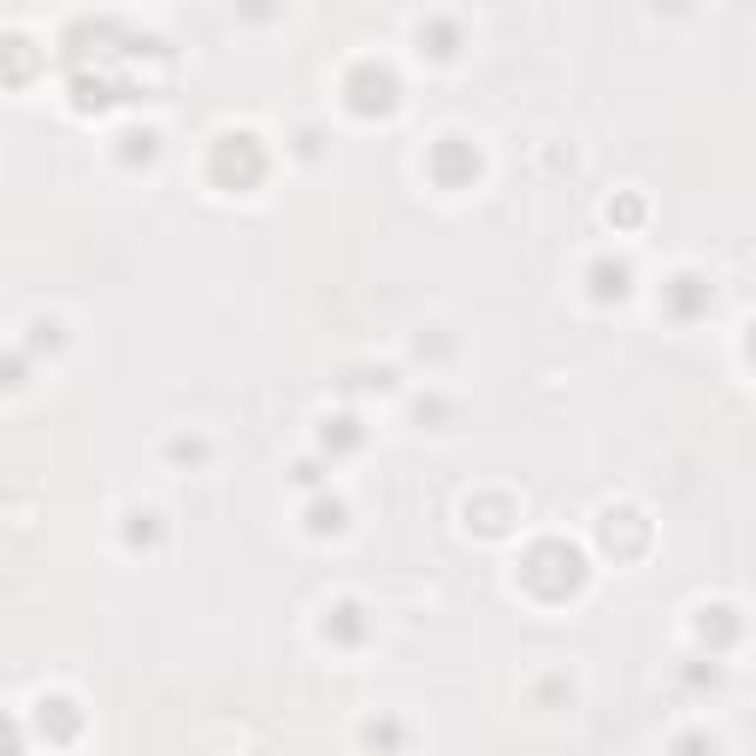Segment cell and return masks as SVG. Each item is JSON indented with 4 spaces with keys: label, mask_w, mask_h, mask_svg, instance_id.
Returning a JSON list of instances; mask_svg holds the SVG:
<instances>
[{
    "label": "cell",
    "mask_w": 756,
    "mask_h": 756,
    "mask_svg": "<svg viewBox=\"0 0 756 756\" xmlns=\"http://www.w3.org/2000/svg\"><path fill=\"white\" fill-rule=\"evenodd\" d=\"M680 756H715V739L692 733V739H680Z\"/></svg>",
    "instance_id": "8"
},
{
    "label": "cell",
    "mask_w": 756,
    "mask_h": 756,
    "mask_svg": "<svg viewBox=\"0 0 756 756\" xmlns=\"http://www.w3.org/2000/svg\"><path fill=\"white\" fill-rule=\"evenodd\" d=\"M751 361H756V325H751Z\"/></svg>",
    "instance_id": "9"
},
{
    "label": "cell",
    "mask_w": 756,
    "mask_h": 756,
    "mask_svg": "<svg viewBox=\"0 0 756 756\" xmlns=\"http://www.w3.org/2000/svg\"><path fill=\"white\" fill-rule=\"evenodd\" d=\"M337 638H361V609H355V603L337 609Z\"/></svg>",
    "instance_id": "6"
},
{
    "label": "cell",
    "mask_w": 756,
    "mask_h": 756,
    "mask_svg": "<svg viewBox=\"0 0 756 756\" xmlns=\"http://www.w3.org/2000/svg\"><path fill=\"white\" fill-rule=\"evenodd\" d=\"M473 166H479V160L461 148V136H443V148L432 154V172H438L443 184H455V178H461V172H473Z\"/></svg>",
    "instance_id": "1"
},
{
    "label": "cell",
    "mask_w": 756,
    "mask_h": 756,
    "mask_svg": "<svg viewBox=\"0 0 756 756\" xmlns=\"http://www.w3.org/2000/svg\"><path fill=\"white\" fill-rule=\"evenodd\" d=\"M154 538H160V514H148V508L130 514V544H154Z\"/></svg>",
    "instance_id": "5"
},
{
    "label": "cell",
    "mask_w": 756,
    "mask_h": 756,
    "mask_svg": "<svg viewBox=\"0 0 756 756\" xmlns=\"http://www.w3.org/2000/svg\"><path fill=\"white\" fill-rule=\"evenodd\" d=\"M325 526H331V532L343 526V503H319L314 508V532H325Z\"/></svg>",
    "instance_id": "7"
},
{
    "label": "cell",
    "mask_w": 756,
    "mask_h": 756,
    "mask_svg": "<svg viewBox=\"0 0 756 756\" xmlns=\"http://www.w3.org/2000/svg\"><path fill=\"white\" fill-rule=\"evenodd\" d=\"M349 89H378V95H384V101H390V95H396V77H390V71H384V65H361V77H355V83H349ZM355 107H373V95H361V101H355Z\"/></svg>",
    "instance_id": "3"
},
{
    "label": "cell",
    "mask_w": 756,
    "mask_h": 756,
    "mask_svg": "<svg viewBox=\"0 0 756 756\" xmlns=\"http://www.w3.org/2000/svg\"><path fill=\"white\" fill-rule=\"evenodd\" d=\"M591 278H597V296H627V260H597L591 266Z\"/></svg>",
    "instance_id": "2"
},
{
    "label": "cell",
    "mask_w": 756,
    "mask_h": 756,
    "mask_svg": "<svg viewBox=\"0 0 756 756\" xmlns=\"http://www.w3.org/2000/svg\"><path fill=\"white\" fill-rule=\"evenodd\" d=\"M703 302H709V284H703V278H692V272L674 278V308H680V314H697Z\"/></svg>",
    "instance_id": "4"
}]
</instances>
